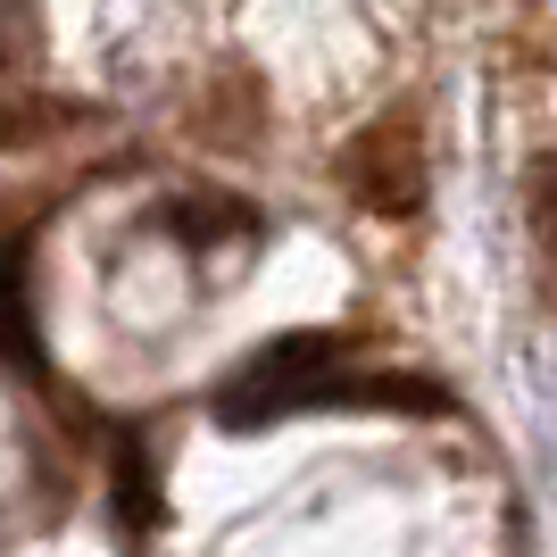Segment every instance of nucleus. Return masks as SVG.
I'll list each match as a JSON object with an SVG mask.
<instances>
[{
  "instance_id": "nucleus-1",
  "label": "nucleus",
  "mask_w": 557,
  "mask_h": 557,
  "mask_svg": "<svg viewBox=\"0 0 557 557\" xmlns=\"http://www.w3.org/2000/svg\"><path fill=\"white\" fill-rule=\"evenodd\" d=\"M342 333H283V342L250 349L242 367L216 383V424L225 433H258L300 408H333L342 399Z\"/></svg>"
},
{
  "instance_id": "nucleus-2",
  "label": "nucleus",
  "mask_w": 557,
  "mask_h": 557,
  "mask_svg": "<svg viewBox=\"0 0 557 557\" xmlns=\"http://www.w3.org/2000/svg\"><path fill=\"white\" fill-rule=\"evenodd\" d=\"M342 184L367 216H417L424 209V125L408 109L374 116L342 150Z\"/></svg>"
},
{
  "instance_id": "nucleus-3",
  "label": "nucleus",
  "mask_w": 557,
  "mask_h": 557,
  "mask_svg": "<svg viewBox=\"0 0 557 557\" xmlns=\"http://www.w3.org/2000/svg\"><path fill=\"white\" fill-rule=\"evenodd\" d=\"M159 225L175 233L184 250H225V242L258 233V209L242 200V191H191V200H166Z\"/></svg>"
},
{
  "instance_id": "nucleus-4",
  "label": "nucleus",
  "mask_w": 557,
  "mask_h": 557,
  "mask_svg": "<svg viewBox=\"0 0 557 557\" xmlns=\"http://www.w3.org/2000/svg\"><path fill=\"white\" fill-rule=\"evenodd\" d=\"M0 358L42 374V333H34V300H25V250L0 242Z\"/></svg>"
},
{
  "instance_id": "nucleus-5",
  "label": "nucleus",
  "mask_w": 557,
  "mask_h": 557,
  "mask_svg": "<svg viewBox=\"0 0 557 557\" xmlns=\"http://www.w3.org/2000/svg\"><path fill=\"white\" fill-rule=\"evenodd\" d=\"M109 508L125 516V533H159V474H150V458H141V442L125 433L116 442V466H109Z\"/></svg>"
},
{
  "instance_id": "nucleus-6",
  "label": "nucleus",
  "mask_w": 557,
  "mask_h": 557,
  "mask_svg": "<svg viewBox=\"0 0 557 557\" xmlns=\"http://www.w3.org/2000/svg\"><path fill=\"white\" fill-rule=\"evenodd\" d=\"M75 116H84V100H9V109H0V150L42 141V134H59V125H75Z\"/></svg>"
},
{
  "instance_id": "nucleus-7",
  "label": "nucleus",
  "mask_w": 557,
  "mask_h": 557,
  "mask_svg": "<svg viewBox=\"0 0 557 557\" xmlns=\"http://www.w3.org/2000/svg\"><path fill=\"white\" fill-rule=\"evenodd\" d=\"M524 216H533L541 258L557 267V150H549V159H533V175H524Z\"/></svg>"
}]
</instances>
